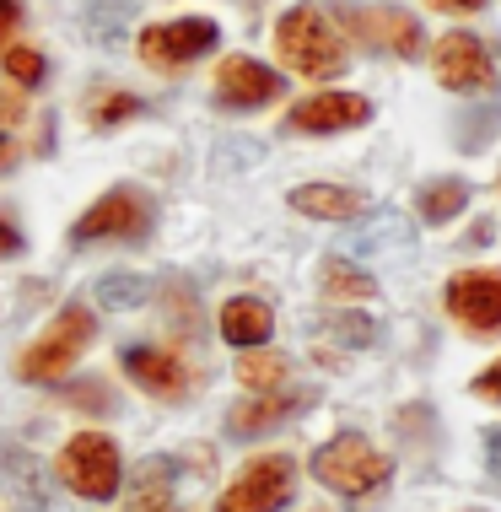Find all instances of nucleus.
I'll return each instance as SVG.
<instances>
[{
    "label": "nucleus",
    "instance_id": "obj_14",
    "mask_svg": "<svg viewBox=\"0 0 501 512\" xmlns=\"http://www.w3.org/2000/svg\"><path fill=\"white\" fill-rule=\"evenodd\" d=\"M313 394H291V389H270V394H248L238 410L227 415V432L232 437H259L270 432V426H281L286 415H297L302 405H308Z\"/></svg>",
    "mask_w": 501,
    "mask_h": 512
},
{
    "label": "nucleus",
    "instance_id": "obj_18",
    "mask_svg": "<svg viewBox=\"0 0 501 512\" xmlns=\"http://www.w3.org/2000/svg\"><path fill=\"white\" fill-rule=\"evenodd\" d=\"M464 205H469V184H464V178H431L421 195H415V211H421L426 221H453Z\"/></svg>",
    "mask_w": 501,
    "mask_h": 512
},
{
    "label": "nucleus",
    "instance_id": "obj_26",
    "mask_svg": "<svg viewBox=\"0 0 501 512\" xmlns=\"http://www.w3.org/2000/svg\"><path fill=\"white\" fill-rule=\"evenodd\" d=\"M71 405H97V410H114V399H108L103 383H76V389H65Z\"/></svg>",
    "mask_w": 501,
    "mask_h": 512
},
{
    "label": "nucleus",
    "instance_id": "obj_31",
    "mask_svg": "<svg viewBox=\"0 0 501 512\" xmlns=\"http://www.w3.org/2000/svg\"><path fill=\"white\" fill-rule=\"evenodd\" d=\"M485 464H491V475L501 480V426H491V432H485Z\"/></svg>",
    "mask_w": 501,
    "mask_h": 512
},
{
    "label": "nucleus",
    "instance_id": "obj_2",
    "mask_svg": "<svg viewBox=\"0 0 501 512\" xmlns=\"http://www.w3.org/2000/svg\"><path fill=\"white\" fill-rule=\"evenodd\" d=\"M388 475H394V464H388L361 432H345V437H334L313 453V480L329 491H340V496H372L378 486H388Z\"/></svg>",
    "mask_w": 501,
    "mask_h": 512
},
{
    "label": "nucleus",
    "instance_id": "obj_15",
    "mask_svg": "<svg viewBox=\"0 0 501 512\" xmlns=\"http://www.w3.org/2000/svg\"><path fill=\"white\" fill-rule=\"evenodd\" d=\"M221 335L227 345H243V351H254L275 335V313L264 297H232L227 308H221Z\"/></svg>",
    "mask_w": 501,
    "mask_h": 512
},
{
    "label": "nucleus",
    "instance_id": "obj_13",
    "mask_svg": "<svg viewBox=\"0 0 501 512\" xmlns=\"http://www.w3.org/2000/svg\"><path fill=\"white\" fill-rule=\"evenodd\" d=\"M119 367L157 399H184L189 394V372H184V362H178L173 351H157V345H124Z\"/></svg>",
    "mask_w": 501,
    "mask_h": 512
},
{
    "label": "nucleus",
    "instance_id": "obj_29",
    "mask_svg": "<svg viewBox=\"0 0 501 512\" xmlns=\"http://www.w3.org/2000/svg\"><path fill=\"white\" fill-rule=\"evenodd\" d=\"M22 22V6L17 0H0V49H6V38H11V27Z\"/></svg>",
    "mask_w": 501,
    "mask_h": 512
},
{
    "label": "nucleus",
    "instance_id": "obj_3",
    "mask_svg": "<svg viewBox=\"0 0 501 512\" xmlns=\"http://www.w3.org/2000/svg\"><path fill=\"white\" fill-rule=\"evenodd\" d=\"M97 335V324H92V313L81 308V302H71V308H60V318L38 335L27 351L17 356V372L27 383H54V378H65V372L76 367V356L92 345Z\"/></svg>",
    "mask_w": 501,
    "mask_h": 512
},
{
    "label": "nucleus",
    "instance_id": "obj_19",
    "mask_svg": "<svg viewBox=\"0 0 501 512\" xmlns=\"http://www.w3.org/2000/svg\"><path fill=\"white\" fill-rule=\"evenodd\" d=\"M238 383L243 389H254V394H270V389H281L286 383V356H275V351H243L238 356Z\"/></svg>",
    "mask_w": 501,
    "mask_h": 512
},
{
    "label": "nucleus",
    "instance_id": "obj_21",
    "mask_svg": "<svg viewBox=\"0 0 501 512\" xmlns=\"http://www.w3.org/2000/svg\"><path fill=\"white\" fill-rule=\"evenodd\" d=\"M378 286H372V275H361V270H351V265H340V259H329L324 265V297L329 302H367Z\"/></svg>",
    "mask_w": 501,
    "mask_h": 512
},
{
    "label": "nucleus",
    "instance_id": "obj_28",
    "mask_svg": "<svg viewBox=\"0 0 501 512\" xmlns=\"http://www.w3.org/2000/svg\"><path fill=\"white\" fill-rule=\"evenodd\" d=\"M475 394L491 399V405H501V362H491V367H485L480 378H475Z\"/></svg>",
    "mask_w": 501,
    "mask_h": 512
},
{
    "label": "nucleus",
    "instance_id": "obj_7",
    "mask_svg": "<svg viewBox=\"0 0 501 512\" xmlns=\"http://www.w3.org/2000/svg\"><path fill=\"white\" fill-rule=\"evenodd\" d=\"M146 232H151V200L141 189H108L97 205L81 211L71 238L76 243H103V238H146Z\"/></svg>",
    "mask_w": 501,
    "mask_h": 512
},
{
    "label": "nucleus",
    "instance_id": "obj_24",
    "mask_svg": "<svg viewBox=\"0 0 501 512\" xmlns=\"http://www.w3.org/2000/svg\"><path fill=\"white\" fill-rule=\"evenodd\" d=\"M135 108H141V103H135L130 92H108V98H97L92 119H97V124H119V119H130Z\"/></svg>",
    "mask_w": 501,
    "mask_h": 512
},
{
    "label": "nucleus",
    "instance_id": "obj_22",
    "mask_svg": "<svg viewBox=\"0 0 501 512\" xmlns=\"http://www.w3.org/2000/svg\"><path fill=\"white\" fill-rule=\"evenodd\" d=\"M146 292L151 286L141 275H103V281H97V302H103V308H141Z\"/></svg>",
    "mask_w": 501,
    "mask_h": 512
},
{
    "label": "nucleus",
    "instance_id": "obj_30",
    "mask_svg": "<svg viewBox=\"0 0 501 512\" xmlns=\"http://www.w3.org/2000/svg\"><path fill=\"white\" fill-rule=\"evenodd\" d=\"M17 119H22V98L17 92H0V130H11Z\"/></svg>",
    "mask_w": 501,
    "mask_h": 512
},
{
    "label": "nucleus",
    "instance_id": "obj_20",
    "mask_svg": "<svg viewBox=\"0 0 501 512\" xmlns=\"http://www.w3.org/2000/svg\"><path fill=\"white\" fill-rule=\"evenodd\" d=\"M135 17V0H92L87 6V33L97 38V44H114V38L130 27Z\"/></svg>",
    "mask_w": 501,
    "mask_h": 512
},
{
    "label": "nucleus",
    "instance_id": "obj_5",
    "mask_svg": "<svg viewBox=\"0 0 501 512\" xmlns=\"http://www.w3.org/2000/svg\"><path fill=\"white\" fill-rule=\"evenodd\" d=\"M297 491V464L286 453H259L238 469V480L221 496V512H281Z\"/></svg>",
    "mask_w": 501,
    "mask_h": 512
},
{
    "label": "nucleus",
    "instance_id": "obj_23",
    "mask_svg": "<svg viewBox=\"0 0 501 512\" xmlns=\"http://www.w3.org/2000/svg\"><path fill=\"white\" fill-rule=\"evenodd\" d=\"M6 71H11V81H22V87H33V81H44V54L38 49H6Z\"/></svg>",
    "mask_w": 501,
    "mask_h": 512
},
{
    "label": "nucleus",
    "instance_id": "obj_10",
    "mask_svg": "<svg viewBox=\"0 0 501 512\" xmlns=\"http://www.w3.org/2000/svg\"><path fill=\"white\" fill-rule=\"evenodd\" d=\"M448 313L475 335L501 329V270H464L448 281Z\"/></svg>",
    "mask_w": 501,
    "mask_h": 512
},
{
    "label": "nucleus",
    "instance_id": "obj_8",
    "mask_svg": "<svg viewBox=\"0 0 501 512\" xmlns=\"http://www.w3.org/2000/svg\"><path fill=\"white\" fill-rule=\"evenodd\" d=\"M431 71H437V81L448 92H475V98L491 92V81H496V65L475 33H442L431 44Z\"/></svg>",
    "mask_w": 501,
    "mask_h": 512
},
{
    "label": "nucleus",
    "instance_id": "obj_34",
    "mask_svg": "<svg viewBox=\"0 0 501 512\" xmlns=\"http://www.w3.org/2000/svg\"><path fill=\"white\" fill-rule=\"evenodd\" d=\"M11 162H17V146H11V135H6V130H0V173H6V168H11Z\"/></svg>",
    "mask_w": 501,
    "mask_h": 512
},
{
    "label": "nucleus",
    "instance_id": "obj_33",
    "mask_svg": "<svg viewBox=\"0 0 501 512\" xmlns=\"http://www.w3.org/2000/svg\"><path fill=\"white\" fill-rule=\"evenodd\" d=\"M485 6V0H431V11H453V17H458V11H480Z\"/></svg>",
    "mask_w": 501,
    "mask_h": 512
},
{
    "label": "nucleus",
    "instance_id": "obj_27",
    "mask_svg": "<svg viewBox=\"0 0 501 512\" xmlns=\"http://www.w3.org/2000/svg\"><path fill=\"white\" fill-rule=\"evenodd\" d=\"M334 335L351 340V345H367L372 340V324H367V318H334Z\"/></svg>",
    "mask_w": 501,
    "mask_h": 512
},
{
    "label": "nucleus",
    "instance_id": "obj_32",
    "mask_svg": "<svg viewBox=\"0 0 501 512\" xmlns=\"http://www.w3.org/2000/svg\"><path fill=\"white\" fill-rule=\"evenodd\" d=\"M17 248H22V232L11 227L6 216H0V259H6V254H17Z\"/></svg>",
    "mask_w": 501,
    "mask_h": 512
},
{
    "label": "nucleus",
    "instance_id": "obj_9",
    "mask_svg": "<svg viewBox=\"0 0 501 512\" xmlns=\"http://www.w3.org/2000/svg\"><path fill=\"white\" fill-rule=\"evenodd\" d=\"M345 27L361 38L367 49H383V54H421V22L410 11H394V6H351L345 11Z\"/></svg>",
    "mask_w": 501,
    "mask_h": 512
},
{
    "label": "nucleus",
    "instance_id": "obj_16",
    "mask_svg": "<svg viewBox=\"0 0 501 512\" xmlns=\"http://www.w3.org/2000/svg\"><path fill=\"white\" fill-rule=\"evenodd\" d=\"M0 486L22 502V512H49V491H44V469L33 453L22 448H0Z\"/></svg>",
    "mask_w": 501,
    "mask_h": 512
},
{
    "label": "nucleus",
    "instance_id": "obj_17",
    "mask_svg": "<svg viewBox=\"0 0 501 512\" xmlns=\"http://www.w3.org/2000/svg\"><path fill=\"white\" fill-rule=\"evenodd\" d=\"M291 211H302L313 221H345V216L367 211V200L356 189H340V184H302V189H291Z\"/></svg>",
    "mask_w": 501,
    "mask_h": 512
},
{
    "label": "nucleus",
    "instance_id": "obj_6",
    "mask_svg": "<svg viewBox=\"0 0 501 512\" xmlns=\"http://www.w3.org/2000/svg\"><path fill=\"white\" fill-rule=\"evenodd\" d=\"M221 44V27L211 17H178V22H151L141 33V60L151 71H184L205 49Z\"/></svg>",
    "mask_w": 501,
    "mask_h": 512
},
{
    "label": "nucleus",
    "instance_id": "obj_11",
    "mask_svg": "<svg viewBox=\"0 0 501 512\" xmlns=\"http://www.w3.org/2000/svg\"><path fill=\"white\" fill-rule=\"evenodd\" d=\"M372 103L356 98V92H313L286 114L291 135H334V130H351V124H367Z\"/></svg>",
    "mask_w": 501,
    "mask_h": 512
},
{
    "label": "nucleus",
    "instance_id": "obj_12",
    "mask_svg": "<svg viewBox=\"0 0 501 512\" xmlns=\"http://www.w3.org/2000/svg\"><path fill=\"white\" fill-rule=\"evenodd\" d=\"M281 98V76L270 71V65L248 60V54H232V60H221L216 71V103L227 108H264Z\"/></svg>",
    "mask_w": 501,
    "mask_h": 512
},
{
    "label": "nucleus",
    "instance_id": "obj_1",
    "mask_svg": "<svg viewBox=\"0 0 501 512\" xmlns=\"http://www.w3.org/2000/svg\"><path fill=\"white\" fill-rule=\"evenodd\" d=\"M275 49L302 76H340L345 71V33L318 6H297L275 22Z\"/></svg>",
    "mask_w": 501,
    "mask_h": 512
},
{
    "label": "nucleus",
    "instance_id": "obj_4",
    "mask_svg": "<svg viewBox=\"0 0 501 512\" xmlns=\"http://www.w3.org/2000/svg\"><path fill=\"white\" fill-rule=\"evenodd\" d=\"M60 480H65L76 496H87V502H114V496H119V480H124V464H119L114 437H103V432H76V437L60 448Z\"/></svg>",
    "mask_w": 501,
    "mask_h": 512
},
{
    "label": "nucleus",
    "instance_id": "obj_25",
    "mask_svg": "<svg viewBox=\"0 0 501 512\" xmlns=\"http://www.w3.org/2000/svg\"><path fill=\"white\" fill-rule=\"evenodd\" d=\"M167 475H173V464H167V459L141 464V496H146V502H157V496L167 491Z\"/></svg>",
    "mask_w": 501,
    "mask_h": 512
}]
</instances>
